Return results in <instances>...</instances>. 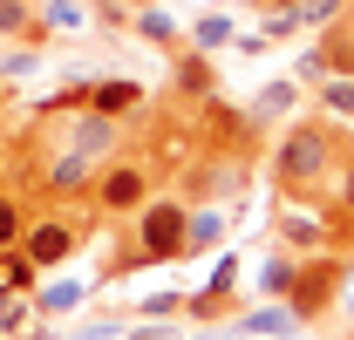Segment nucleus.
Wrapping results in <instances>:
<instances>
[{
  "label": "nucleus",
  "instance_id": "obj_2",
  "mask_svg": "<svg viewBox=\"0 0 354 340\" xmlns=\"http://www.w3.org/2000/svg\"><path fill=\"white\" fill-rule=\"evenodd\" d=\"M184 218H191V198H184V191H157V198L130 218V252L102 265V286H116L136 265H171V258H184Z\"/></svg>",
  "mask_w": 354,
  "mask_h": 340
},
{
  "label": "nucleus",
  "instance_id": "obj_30",
  "mask_svg": "<svg viewBox=\"0 0 354 340\" xmlns=\"http://www.w3.org/2000/svg\"><path fill=\"white\" fill-rule=\"evenodd\" d=\"M14 177H21V143L0 129V184H14Z\"/></svg>",
  "mask_w": 354,
  "mask_h": 340
},
{
  "label": "nucleus",
  "instance_id": "obj_22",
  "mask_svg": "<svg viewBox=\"0 0 354 340\" xmlns=\"http://www.w3.org/2000/svg\"><path fill=\"white\" fill-rule=\"evenodd\" d=\"M320 62H327V75H354V28L348 21H334L320 35Z\"/></svg>",
  "mask_w": 354,
  "mask_h": 340
},
{
  "label": "nucleus",
  "instance_id": "obj_5",
  "mask_svg": "<svg viewBox=\"0 0 354 340\" xmlns=\"http://www.w3.org/2000/svg\"><path fill=\"white\" fill-rule=\"evenodd\" d=\"M245 184H252V150H239V143H198V157L184 170V198H191V205L239 198Z\"/></svg>",
  "mask_w": 354,
  "mask_h": 340
},
{
  "label": "nucleus",
  "instance_id": "obj_28",
  "mask_svg": "<svg viewBox=\"0 0 354 340\" xmlns=\"http://www.w3.org/2000/svg\"><path fill=\"white\" fill-rule=\"evenodd\" d=\"M293 82H300V88H320V82H327V62H320V48H307V55L293 62Z\"/></svg>",
  "mask_w": 354,
  "mask_h": 340
},
{
  "label": "nucleus",
  "instance_id": "obj_31",
  "mask_svg": "<svg viewBox=\"0 0 354 340\" xmlns=\"http://www.w3.org/2000/svg\"><path fill=\"white\" fill-rule=\"evenodd\" d=\"M116 334H123V320H88L75 340H116Z\"/></svg>",
  "mask_w": 354,
  "mask_h": 340
},
{
  "label": "nucleus",
  "instance_id": "obj_20",
  "mask_svg": "<svg viewBox=\"0 0 354 340\" xmlns=\"http://www.w3.org/2000/svg\"><path fill=\"white\" fill-rule=\"evenodd\" d=\"M82 299H88L82 279H48V286H35V313H41V320H62V313H75Z\"/></svg>",
  "mask_w": 354,
  "mask_h": 340
},
{
  "label": "nucleus",
  "instance_id": "obj_16",
  "mask_svg": "<svg viewBox=\"0 0 354 340\" xmlns=\"http://www.w3.org/2000/svg\"><path fill=\"white\" fill-rule=\"evenodd\" d=\"M0 41H28V48H41V41H48L41 7H35V0H0Z\"/></svg>",
  "mask_w": 354,
  "mask_h": 340
},
{
  "label": "nucleus",
  "instance_id": "obj_33",
  "mask_svg": "<svg viewBox=\"0 0 354 340\" xmlns=\"http://www.w3.org/2000/svg\"><path fill=\"white\" fill-rule=\"evenodd\" d=\"M7 102H14V82H7V75H0V109H7Z\"/></svg>",
  "mask_w": 354,
  "mask_h": 340
},
{
  "label": "nucleus",
  "instance_id": "obj_21",
  "mask_svg": "<svg viewBox=\"0 0 354 340\" xmlns=\"http://www.w3.org/2000/svg\"><path fill=\"white\" fill-rule=\"evenodd\" d=\"M35 286H41V265L21 252V245H7L0 252V293H35Z\"/></svg>",
  "mask_w": 354,
  "mask_h": 340
},
{
  "label": "nucleus",
  "instance_id": "obj_34",
  "mask_svg": "<svg viewBox=\"0 0 354 340\" xmlns=\"http://www.w3.org/2000/svg\"><path fill=\"white\" fill-rule=\"evenodd\" d=\"M259 7H300V0H259Z\"/></svg>",
  "mask_w": 354,
  "mask_h": 340
},
{
  "label": "nucleus",
  "instance_id": "obj_7",
  "mask_svg": "<svg viewBox=\"0 0 354 340\" xmlns=\"http://www.w3.org/2000/svg\"><path fill=\"white\" fill-rule=\"evenodd\" d=\"M82 102L95 109V116L130 123V116H143V109H150V88L130 82V75H95V82H82Z\"/></svg>",
  "mask_w": 354,
  "mask_h": 340
},
{
  "label": "nucleus",
  "instance_id": "obj_8",
  "mask_svg": "<svg viewBox=\"0 0 354 340\" xmlns=\"http://www.w3.org/2000/svg\"><path fill=\"white\" fill-rule=\"evenodd\" d=\"M272 238L293 245V252H327V211L307 218V211H293V198H279L272 205Z\"/></svg>",
  "mask_w": 354,
  "mask_h": 340
},
{
  "label": "nucleus",
  "instance_id": "obj_10",
  "mask_svg": "<svg viewBox=\"0 0 354 340\" xmlns=\"http://www.w3.org/2000/svg\"><path fill=\"white\" fill-rule=\"evenodd\" d=\"M320 211H327V245L354 238V157H341L334 184H327V198H320Z\"/></svg>",
  "mask_w": 354,
  "mask_h": 340
},
{
  "label": "nucleus",
  "instance_id": "obj_3",
  "mask_svg": "<svg viewBox=\"0 0 354 340\" xmlns=\"http://www.w3.org/2000/svg\"><path fill=\"white\" fill-rule=\"evenodd\" d=\"M164 184H157V157L150 150H116L109 164H95V184H88V211L95 218H136L150 198H157Z\"/></svg>",
  "mask_w": 354,
  "mask_h": 340
},
{
  "label": "nucleus",
  "instance_id": "obj_36",
  "mask_svg": "<svg viewBox=\"0 0 354 340\" xmlns=\"http://www.w3.org/2000/svg\"><path fill=\"white\" fill-rule=\"evenodd\" d=\"M171 340H177V334H171ZM191 340H212V334H191Z\"/></svg>",
  "mask_w": 354,
  "mask_h": 340
},
{
  "label": "nucleus",
  "instance_id": "obj_13",
  "mask_svg": "<svg viewBox=\"0 0 354 340\" xmlns=\"http://www.w3.org/2000/svg\"><path fill=\"white\" fill-rule=\"evenodd\" d=\"M225 334H245V340H272V334H300V320H293V306H286V299H266V306H252V313L225 320Z\"/></svg>",
  "mask_w": 354,
  "mask_h": 340
},
{
  "label": "nucleus",
  "instance_id": "obj_15",
  "mask_svg": "<svg viewBox=\"0 0 354 340\" xmlns=\"http://www.w3.org/2000/svg\"><path fill=\"white\" fill-rule=\"evenodd\" d=\"M300 95H307L300 82H266L259 95L245 102V116H252V129H266V123H286V116L300 109Z\"/></svg>",
  "mask_w": 354,
  "mask_h": 340
},
{
  "label": "nucleus",
  "instance_id": "obj_11",
  "mask_svg": "<svg viewBox=\"0 0 354 340\" xmlns=\"http://www.w3.org/2000/svg\"><path fill=\"white\" fill-rule=\"evenodd\" d=\"M225 232H232V211H225V205H191V218H184V258L218 252Z\"/></svg>",
  "mask_w": 354,
  "mask_h": 340
},
{
  "label": "nucleus",
  "instance_id": "obj_12",
  "mask_svg": "<svg viewBox=\"0 0 354 340\" xmlns=\"http://www.w3.org/2000/svg\"><path fill=\"white\" fill-rule=\"evenodd\" d=\"M232 279H239V265H232V258H218V272H212L198 293L184 299V313H191L198 327H218V320H225V306H232Z\"/></svg>",
  "mask_w": 354,
  "mask_h": 340
},
{
  "label": "nucleus",
  "instance_id": "obj_25",
  "mask_svg": "<svg viewBox=\"0 0 354 340\" xmlns=\"http://www.w3.org/2000/svg\"><path fill=\"white\" fill-rule=\"evenodd\" d=\"M35 320H41L35 313V293H0V340H21Z\"/></svg>",
  "mask_w": 354,
  "mask_h": 340
},
{
  "label": "nucleus",
  "instance_id": "obj_23",
  "mask_svg": "<svg viewBox=\"0 0 354 340\" xmlns=\"http://www.w3.org/2000/svg\"><path fill=\"white\" fill-rule=\"evenodd\" d=\"M313 95H320V116L327 123H354V75H327Z\"/></svg>",
  "mask_w": 354,
  "mask_h": 340
},
{
  "label": "nucleus",
  "instance_id": "obj_4",
  "mask_svg": "<svg viewBox=\"0 0 354 340\" xmlns=\"http://www.w3.org/2000/svg\"><path fill=\"white\" fill-rule=\"evenodd\" d=\"M88 225H95V211L88 205H48V211H35L28 218V232H21V252L35 258L41 272H62L68 258L82 252V238H88Z\"/></svg>",
  "mask_w": 354,
  "mask_h": 340
},
{
  "label": "nucleus",
  "instance_id": "obj_9",
  "mask_svg": "<svg viewBox=\"0 0 354 340\" xmlns=\"http://www.w3.org/2000/svg\"><path fill=\"white\" fill-rule=\"evenodd\" d=\"M171 82H177V95H184V102H198V109H205V102L218 95V68H212V55L177 48V55H171Z\"/></svg>",
  "mask_w": 354,
  "mask_h": 340
},
{
  "label": "nucleus",
  "instance_id": "obj_27",
  "mask_svg": "<svg viewBox=\"0 0 354 340\" xmlns=\"http://www.w3.org/2000/svg\"><path fill=\"white\" fill-rule=\"evenodd\" d=\"M177 306H184V293H171V286H164V293H143L136 299V320H171Z\"/></svg>",
  "mask_w": 354,
  "mask_h": 340
},
{
  "label": "nucleus",
  "instance_id": "obj_24",
  "mask_svg": "<svg viewBox=\"0 0 354 340\" xmlns=\"http://www.w3.org/2000/svg\"><path fill=\"white\" fill-rule=\"evenodd\" d=\"M41 28H48V41H55V28H62V35H82L88 28V0H41Z\"/></svg>",
  "mask_w": 354,
  "mask_h": 340
},
{
  "label": "nucleus",
  "instance_id": "obj_29",
  "mask_svg": "<svg viewBox=\"0 0 354 340\" xmlns=\"http://www.w3.org/2000/svg\"><path fill=\"white\" fill-rule=\"evenodd\" d=\"M88 14H95V21H102V28H130V0H88Z\"/></svg>",
  "mask_w": 354,
  "mask_h": 340
},
{
  "label": "nucleus",
  "instance_id": "obj_26",
  "mask_svg": "<svg viewBox=\"0 0 354 340\" xmlns=\"http://www.w3.org/2000/svg\"><path fill=\"white\" fill-rule=\"evenodd\" d=\"M293 14H300V28H334V21L354 14V0H300Z\"/></svg>",
  "mask_w": 354,
  "mask_h": 340
},
{
  "label": "nucleus",
  "instance_id": "obj_19",
  "mask_svg": "<svg viewBox=\"0 0 354 340\" xmlns=\"http://www.w3.org/2000/svg\"><path fill=\"white\" fill-rule=\"evenodd\" d=\"M184 48H198V55H225V48H232V14H198V21H191V28H184Z\"/></svg>",
  "mask_w": 354,
  "mask_h": 340
},
{
  "label": "nucleus",
  "instance_id": "obj_17",
  "mask_svg": "<svg viewBox=\"0 0 354 340\" xmlns=\"http://www.w3.org/2000/svg\"><path fill=\"white\" fill-rule=\"evenodd\" d=\"M293 272H300V252L272 238V252L259 258V293L266 299H286V293H293Z\"/></svg>",
  "mask_w": 354,
  "mask_h": 340
},
{
  "label": "nucleus",
  "instance_id": "obj_6",
  "mask_svg": "<svg viewBox=\"0 0 354 340\" xmlns=\"http://www.w3.org/2000/svg\"><path fill=\"white\" fill-rule=\"evenodd\" d=\"M341 279H348V265H341V252H334V245H327V252H300L293 293H286L293 320H300V327L327 320V313H334V299H341Z\"/></svg>",
  "mask_w": 354,
  "mask_h": 340
},
{
  "label": "nucleus",
  "instance_id": "obj_1",
  "mask_svg": "<svg viewBox=\"0 0 354 340\" xmlns=\"http://www.w3.org/2000/svg\"><path fill=\"white\" fill-rule=\"evenodd\" d=\"M341 123H327V116H293V123L272 136V157H266V177H272V191L279 198H293V205H320V191L334 184V170H341Z\"/></svg>",
  "mask_w": 354,
  "mask_h": 340
},
{
  "label": "nucleus",
  "instance_id": "obj_18",
  "mask_svg": "<svg viewBox=\"0 0 354 340\" xmlns=\"http://www.w3.org/2000/svg\"><path fill=\"white\" fill-rule=\"evenodd\" d=\"M28 218H35V198H28L21 184H0V252H7V245H21Z\"/></svg>",
  "mask_w": 354,
  "mask_h": 340
},
{
  "label": "nucleus",
  "instance_id": "obj_35",
  "mask_svg": "<svg viewBox=\"0 0 354 340\" xmlns=\"http://www.w3.org/2000/svg\"><path fill=\"white\" fill-rule=\"evenodd\" d=\"M272 340H300V334H272Z\"/></svg>",
  "mask_w": 354,
  "mask_h": 340
},
{
  "label": "nucleus",
  "instance_id": "obj_32",
  "mask_svg": "<svg viewBox=\"0 0 354 340\" xmlns=\"http://www.w3.org/2000/svg\"><path fill=\"white\" fill-rule=\"evenodd\" d=\"M334 306H341V320H354V286L348 279H341V299H334Z\"/></svg>",
  "mask_w": 354,
  "mask_h": 340
},
{
  "label": "nucleus",
  "instance_id": "obj_14",
  "mask_svg": "<svg viewBox=\"0 0 354 340\" xmlns=\"http://www.w3.org/2000/svg\"><path fill=\"white\" fill-rule=\"evenodd\" d=\"M130 35H136V41H150V48H164V55H177V48H184V21H177L171 7H136V14H130Z\"/></svg>",
  "mask_w": 354,
  "mask_h": 340
}]
</instances>
